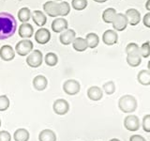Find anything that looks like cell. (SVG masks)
<instances>
[{
	"label": "cell",
	"instance_id": "1",
	"mask_svg": "<svg viewBox=\"0 0 150 141\" xmlns=\"http://www.w3.org/2000/svg\"><path fill=\"white\" fill-rule=\"evenodd\" d=\"M17 28V22L12 14L0 12V41L7 40L14 35Z\"/></svg>",
	"mask_w": 150,
	"mask_h": 141
},
{
	"label": "cell",
	"instance_id": "2",
	"mask_svg": "<svg viewBox=\"0 0 150 141\" xmlns=\"http://www.w3.org/2000/svg\"><path fill=\"white\" fill-rule=\"evenodd\" d=\"M138 103L136 98L129 94H126L119 98L118 100V108L123 113H132L137 109Z\"/></svg>",
	"mask_w": 150,
	"mask_h": 141
},
{
	"label": "cell",
	"instance_id": "3",
	"mask_svg": "<svg viewBox=\"0 0 150 141\" xmlns=\"http://www.w3.org/2000/svg\"><path fill=\"white\" fill-rule=\"evenodd\" d=\"M63 90L68 95H76L81 90V85L75 79H69L63 84Z\"/></svg>",
	"mask_w": 150,
	"mask_h": 141
},
{
	"label": "cell",
	"instance_id": "4",
	"mask_svg": "<svg viewBox=\"0 0 150 141\" xmlns=\"http://www.w3.org/2000/svg\"><path fill=\"white\" fill-rule=\"evenodd\" d=\"M33 42L29 40H22L15 46L16 53L21 56H25L29 55L33 50Z\"/></svg>",
	"mask_w": 150,
	"mask_h": 141
},
{
	"label": "cell",
	"instance_id": "5",
	"mask_svg": "<svg viewBox=\"0 0 150 141\" xmlns=\"http://www.w3.org/2000/svg\"><path fill=\"white\" fill-rule=\"evenodd\" d=\"M43 56L42 53L40 50H34L27 56L26 58V63L31 68H38L42 64Z\"/></svg>",
	"mask_w": 150,
	"mask_h": 141
},
{
	"label": "cell",
	"instance_id": "6",
	"mask_svg": "<svg viewBox=\"0 0 150 141\" xmlns=\"http://www.w3.org/2000/svg\"><path fill=\"white\" fill-rule=\"evenodd\" d=\"M140 120L139 118L135 115L127 116L124 119V127L126 130L129 132H136L140 129Z\"/></svg>",
	"mask_w": 150,
	"mask_h": 141
},
{
	"label": "cell",
	"instance_id": "7",
	"mask_svg": "<svg viewBox=\"0 0 150 141\" xmlns=\"http://www.w3.org/2000/svg\"><path fill=\"white\" fill-rule=\"evenodd\" d=\"M112 27L115 31H124L129 25L128 19L124 13H116L112 21Z\"/></svg>",
	"mask_w": 150,
	"mask_h": 141
},
{
	"label": "cell",
	"instance_id": "8",
	"mask_svg": "<svg viewBox=\"0 0 150 141\" xmlns=\"http://www.w3.org/2000/svg\"><path fill=\"white\" fill-rule=\"evenodd\" d=\"M53 109L56 115L63 116L69 112V105L67 101L64 100V99H57V100L54 101V103Z\"/></svg>",
	"mask_w": 150,
	"mask_h": 141
},
{
	"label": "cell",
	"instance_id": "9",
	"mask_svg": "<svg viewBox=\"0 0 150 141\" xmlns=\"http://www.w3.org/2000/svg\"><path fill=\"white\" fill-rule=\"evenodd\" d=\"M125 15L128 19V22H129V25L130 26H137L138 24L141 22V13L139 11H137L136 9H127L126 12H125Z\"/></svg>",
	"mask_w": 150,
	"mask_h": 141
},
{
	"label": "cell",
	"instance_id": "10",
	"mask_svg": "<svg viewBox=\"0 0 150 141\" xmlns=\"http://www.w3.org/2000/svg\"><path fill=\"white\" fill-rule=\"evenodd\" d=\"M51 40V33L47 28L41 27L35 33V41L40 44H46Z\"/></svg>",
	"mask_w": 150,
	"mask_h": 141
},
{
	"label": "cell",
	"instance_id": "11",
	"mask_svg": "<svg viewBox=\"0 0 150 141\" xmlns=\"http://www.w3.org/2000/svg\"><path fill=\"white\" fill-rule=\"evenodd\" d=\"M43 9L50 17L59 16V5L55 1H47L44 3Z\"/></svg>",
	"mask_w": 150,
	"mask_h": 141
},
{
	"label": "cell",
	"instance_id": "12",
	"mask_svg": "<svg viewBox=\"0 0 150 141\" xmlns=\"http://www.w3.org/2000/svg\"><path fill=\"white\" fill-rule=\"evenodd\" d=\"M102 41L106 45H114L118 41V34L115 30L108 29L102 35Z\"/></svg>",
	"mask_w": 150,
	"mask_h": 141
},
{
	"label": "cell",
	"instance_id": "13",
	"mask_svg": "<svg viewBox=\"0 0 150 141\" xmlns=\"http://www.w3.org/2000/svg\"><path fill=\"white\" fill-rule=\"evenodd\" d=\"M69 27L68 21L65 18H55L52 23V30L55 33H61Z\"/></svg>",
	"mask_w": 150,
	"mask_h": 141
},
{
	"label": "cell",
	"instance_id": "14",
	"mask_svg": "<svg viewBox=\"0 0 150 141\" xmlns=\"http://www.w3.org/2000/svg\"><path fill=\"white\" fill-rule=\"evenodd\" d=\"M75 38H76V32L73 29H67L61 32V34L59 36V41L63 45H69L70 43H72Z\"/></svg>",
	"mask_w": 150,
	"mask_h": 141
},
{
	"label": "cell",
	"instance_id": "15",
	"mask_svg": "<svg viewBox=\"0 0 150 141\" xmlns=\"http://www.w3.org/2000/svg\"><path fill=\"white\" fill-rule=\"evenodd\" d=\"M0 58L4 61H11L15 58V51L11 45L5 44L0 48Z\"/></svg>",
	"mask_w": 150,
	"mask_h": 141
},
{
	"label": "cell",
	"instance_id": "16",
	"mask_svg": "<svg viewBox=\"0 0 150 141\" xmlns=\"http://www.w3.org/2000/svg\"><path fill=\"white\" fill-rule=\"evenodd\" d=\"M87 97L91 101L98 102L102 99L103 97V90L98 86H91L87 89Z\"/></svg>",
	"mask_w": 150,
	"mask_h": 141
},
{
	"label": "cell",
	"instance_id": "17",
	"mask_svg": "<svg viewBox=\"0 0 150 141\" xmlns=\"http://www.w3.org/2000/svg\"><path fill=\"white\" fill-rule=\"evenodd\" d=\"M33 87L38 91H42L48 86V80L44 75H37L33 79Z\"/></svg>",
	"mask_w": 150,
	"mask_h": 141
},
{
	"label": "cell",
	"instance_id": "18",
	"mask_svg": "<svg viewBox=\"0 0 150 141\" xmlns=\"http://www.w3.org/2000/svg\"><path fill=\"white\" fill-rule=\"evenodd\" d=\"M34 28L28 23H23L19 27V36L23 39H29L33 36Z\"/></svg>",
	"mask_w": 150,
	"mask_h": 141
},
{
	"label": "cell",
	"instance_id": "19",
	"mask_svg": "<svg viewBox=\"0 0 150 141\" xmlns=\"http://www.w3.org/2000/svg\"><path fill=\"white\" fill-rule=\"evenodd\" d=\"M32 19L38 26H43L47 22L46 15L41 11H34L32 13Z\"/></svg>",
	"mask_w": 150,
	"mask_h": 141
},
{
	"label": "cell",
	"instance_id": "20",
	"mask_svg": "<svg viewBox=\"0 0 150 141\" xmlns=\"http://www.w3.org/2000/svg\"><path fill=\"white\" fill-rule=\"evenodd\" d=\"M72 47H73V49L77 52H83L88 48L86 39H83V38H81V37L75 38V40L72 42Z\"/></svg>",
	"mask_w": 150,
	"mask_h": 141
},
{
	"label": "cell",
	"instance_id": "21",
	"mask_svg": "<svg viewBox=\"0 0 150 141\" xmlns=\"http://www.w3.org/2000/svg\"><path fill=\"white\" fill-rule=\"evenodd\" d=\"M137 80L142 86H150V72L148 70H142L137 74Z\"/></svg>",
	"mask_w": 150,
	"mask_h": 141
},
{
	"label": "cell",
	"instance_id": "22",
	"mask_svg": "<svg viewBox=\"0 0 150 141\" xmlns=\"http://www.w3.org/2000/svg\"><path fill=\"white\" fill-rule=\"evenodd\" d=\"M56 135L54 131L50 129H45L41 131L39 135L40 141H56Z\"/></svg>",
	"mask_w": 150,
	"mask_h": 141
},
{
	"label": "cell",
	"instance_id": "23",
	"mask_svg": "<svg viewBox=\"0 0 150 141\" xmlns=\"http://www.w3.org/2000/svg\"><path fill=\"white\" fill-rule=\"evenodd\" d=\"M29 132L26 129L20 128L16 130L13 134V139L15 141H28L29 140Z\"/></svg>",
	"mask_w": 150,
	"mask_h": 141
},
{
	"label": "cell",
	"instance_id": "24",
	"mask_svg": "<svg viewBox=\"0 0 150 141\" xmlns=\"http://www.w3.org/2000/svg\"><path fill=\"white\" fill-rule=\"evenodd\" d=\"M116 11L114 8H108L102 12V20L106 24H112L116 15Z\"/></svg>",
	"mask_w": 150,
	"mask_h": 141
},
{
	"label": "cell",
	"instance_id": "25",
	"mask_svg": "<svg viewBox=\"0 0 150 141\" xmlns=\"http://www.w3.org/2000/svg\"><path fill=\"white\" fill-rule=\"evenodd\" d=\"M86 41L87 42L88 48L94 49L100 43V38L96 34V33H88L86 37Z\"/></svg>",
	"mask_w": 150,
	"mask_h": 141
},
{
	"label": "cell",
	"instance_id": "26",
	"mask_svg": "<svg viewBox=\"0 0 150 141\" xmlns=\"http://www.w3.org/2000/svg\"><path fill=\"white\" fill-rule=\"evenodd\" d=\"M127 63H128L130 67H138L142 63V56L140 55H128L127 56Z\"/></svg>",
	"mask_w": 150,
	"mask_h": 141
},
{
	"label": "cell",
	"instance_id": "27",
	"mask_svg": "<svg viewBox=\"0 0 150 141\" xmlns=\"http://www.w3.org/2000/svg\"><path fill=\"white\" fill-rule=\"evenodd\" d=\"M31 18V11L28 8H22L18 11V19L22 23H27Z\"/></svg>",
	"mask_w": 150,
	"mask_h": 141
},
{
	"label": "cell",
	"instance_id": "28",
	"mask_svg": "<svg viewBox=\"0 0 150 141\" xmlns=\"http://www.w3.org/2000/svg\"><path fill=\"white\" fill-rule=\"evenodd\" d=\"M44 61L47 66H50V67H54L56 64L58 63V58L54 53H50L46 54L45 58H44Z\"/></svg>",
	"mask_w": 150,
	"mask_h": 141
},
{
	"label": "cell",
	"instance_id": "29",
	"mask_svg": "<svg viewBox=\"0 0 150 141\" xmlns=\"http://www.w3.org/2000/svg\"><path fill=\"white\" fill-rule=\"evenodd\" d=\"M125 52L128 55H140V47L135 42H130L126 46Z\"/></svg>",
	"mask_w": 150,
	"mask_h": 141
},
{
	"label": "cell",
	"instance_id": "30",
	"mask_svg": "<svg viewBox=\"0 0 150 141\" xmlns=\"http://www.w3.org/2000/svg\"><path fill=\"white\" fill-rule=\"evenodd\" d=\"M87 0H72L71 6L75 11H83L87 7Z\"/></svg>",
	"mask_w": 150,
	"mask_h": 141
},
{
	"label": "cell",
	"instance_id": "31",
	"mask_svg": "<svg viewBox=\"0 0 150 141\" xmlns=\"http://www.w3.org/2000/svg\"><path fill=\"white\" fill-rule=\"evenodd\" d=\"M140 56L144 58H146L150 56V41H145L140 47Z\"/></svg>",
	"mask_w": 150,
	"mask_h": 141
},
{
	"label": "cell",
	"instance_id": "32",
	"mask_svg": "<svg viewBox=\"0 0 150 141\" xmlns=\"http://www.w3.org/2000/svg\"><path fill=\"white\" fill-rule=\"evenodd\" d=\"M102 89H103V91L107 94V95H112V94H114L115 91V82H112V81L106 82L105 84H103Z\"/></svg>",
	"mask_w": 150,
	"mask_h": 141
},
{
	"label": "cell",
	"instance_id": "33",
	"mask_svg": "<svg viewBox=\"0 0 150 141\" xmlns=\"http://www.w3.org/2000/svg\"><path fill=\"white\" fill-rule=\"evenodd\" d=\"M59 5V16H67L70 11V6L68 2H61Z\"/></svg>",
	"mask_w": 150,
	"mask_h": 141
},
{
	"label": "cell",
	"instance_id": "34",
	"mask_svg": "<svg viewBox=\"0 0 150 141\" xmlns=\"http://www.w3.org/2000/svg\"><path fill=\"white\" fill-rule=\"evenodd\" d=\"M11 102L9 99L6 95H1L0 96V111H6L9 107Z\"/></svg>",
	"mask_w": 150,
	"mask_h": 141
},
{
	"label": "cell",
	"instance_id": "35",
	"mask_svg": "<svg viewBox=\"0 0 150 141\" xmlns=\"http://www.w3.org/2000/svg\"><path fill=\"white\" fill-rule=\"evenodd\" d=\"M143 130L145 133H150V115H145L143 118Z\"/></svg>",
	"mask_w": 150,
	"mask_h": 141
},
{
	"label": "cell",
	"instance_id": "36",
	"mask_svg": "<svg viewBox=\"0 0 150 141\" xmlns=\"http://www.w3.org/2000/svg\"><path fill=\"white\" fill-rule=\"evenodd\" d=\"M0 141H11V135L8 131H0Z\"/></svg>",
	"mask_w": 150,
	"mask_h": 141
},
{
	"label": "cell",
	"instance_id": "37",
	"mask_svg": "<svg viewBox=\"0 0 150 141\" xmlns=\"http://www.w3.org/2000/svg\"><path fill=\"white\" fill-rule=\"evenodd\" d=\"M143 24L145 27L150 28V12H147L143 18Z\"/></svg>",
	"mask_w": 150,
	"mask_h": 141
},
{
	"label": "cell",
	"instance_id": "38",
	"mask_svg": "<svg viewBox=\"0 0 150 141\" xmlns=\"http://www.w3.org/2000/svg\"><path fill=\"white\" fill-rule=\"evenodd\" d=\"M129 141H146V139L140 135H133L129 137Z\"/></svg>",
	"mask_w": 150,
	"mask_h": 141
},
{
	"label": "cell",
	"instance_id": "39",
	"mask_svg": "<svg viewBox=\"0 0 150 141\" xmlns=\"http://www.w3.org/2000/svg\"><path fill=\"white\" fill-rule=\"evenodd\" d=\"M145 9H147L148 12H150V0H147L146 3H145Z\"/></svg>",
	"mask_w": 150,
	"mask_h": 141
},
{
	"label": "cell",
	"instance_id": "40",
	"mask_svg": "<svg viewBox=\"0 0 150 141\" xmlns=\"http://www.w3.org/2000/svg\"><path fill=\"white\" fill-rule=\"evenodd\" d=\"M93 1H95L97 3H105L107 0H93Z\"/></svg>",
	"mask_w": 150,
	"mask_h": 141
},
{
	"label": "cell",
	"instance_id": "41",
	"mask_svg": "<svg viewBox=\"0 0 150 141\" xmlns=\"http://www.w3.org/2000/svg\"><path fill=\"white\" fill-rule=\"evenodd\" d=\"M147 69H148V70L150 72V60L147 62Z\"/></svg>",
	"mask_w": 150,
	"mask_h": 141
},
{
	"label": "cell",
	"instance_id": "42",
	"mask_svg": "<svg viewBox=\"0 0 150 141\" xmlns=\"http://www.w3.org/2000/svg\"><path fill=\"white\" fill-rule=\"evenodd\" d=\"M110 141H120V140H119L118 138H112Z\"/></svg>",
	"mask_w": 150,
	"mask_h": 141
},
{
	"label": "cell",
	"instance_id": "43",
	"mask_svg": "<svg viewBox=\"0 0 150 141\" xmlns=\"http://www.w3.org/2000/svg\"><path fill=\"white\" fill-rule=\"evenodd\" d=\"M54 1H62V0H54Z\"/></svg>",
	"mask_w": 150,
	"mask_h": 141
},
{
	"label": "cell",
	"instance_id": "44",
	"mask_svg": "<svg viewBox=\"0 0 150 141\" xmlns=\"http://www.w3.org/2000/svg\"><path fill=\"white\" fill-rule=\"evenodd\" d=\"M0 127H1V120H0Z\"/></svg>",
	"mask_w": 150,
	"mask_h": 141
}]
</instances>
